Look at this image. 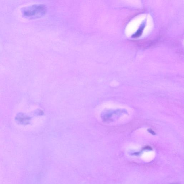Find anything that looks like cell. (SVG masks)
Wrapping results in <instances>:
<instances>
[{"instance_id": "6da1fadb", "label": "cell", "mask_w": 184, "mask_h": 184, "mask_svg": "<svg viewBox=\"0 0 184 184\" xmlns=\"http://www.w3.org/2000/svg\"><path fill=\"white\" fill-rule=\"evenodd\" d=\"M47 7L43 4L35 5L27 7L25 9L24 14L27 17L30 18H39L45 15Z\"/></svg>"}, {"instance_id": "7a4b0ae2", "label": "cell", "mask_w": 184, "mask_h": 184, "mask_svg": "<svg viewBox=\"0 0 184 184\" xmlns=\"http://www.w3.org/2000/svg\"><path fill=\"white\" fill-rule=\"evenodd\" d=\"M16 120L17 122L23 125H26L29 124L30 118L24 114L19 113L16 117Z\"/></svg>"}, {"instance_id": "3957f363", "label": "cell", "mask_w": 184, "mask_h": 184, "mask_svg": "<svg viewBox=\"0 0 184 184\" xmlns=\"http://www.w3.org/2000/svg\"><path fill=\"white\" fill-rule=\"evenodd\" d=\"M143 28H140V29L139 30L137 31V32H136V33L132 36V37L133 38H137L139 37V36L141 35L142 32H143Z\"/></svg>"}, {"instance_id": "277c9868", "label": "cell", "mask_w": 184, "mask_h": 184, "mask_svg": "<svg viewBox=\"0 0 184 184\" xmlns=\"http://www.w3.org/2000/svg\"><path fill=\"white\" fill-rule=\"evenodd\" d=\"M148 131L149 132H150V133H151V134L153 135H155V132H154L151 129H148Z\"/></svg>"}]
</instances>
